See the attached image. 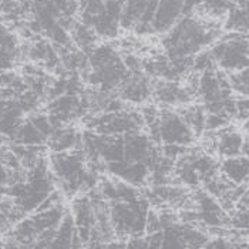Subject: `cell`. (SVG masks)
<instances>
[{
  "instance_id": "6da1fadb",
  "label": "cell",
  "mask_w": 249,
  "mask_h": 249,
  "mask_svg": "<svg viewBox=\"0 0 249 249\" xmlns=\"http://www.w3.org/2000/svg\"><path fill=\"white\" fill-rule=\"evenodd\" d=\"M219 37V27L211 21L188 15L179 20L164 38L165 56L173 61L194 60L204 49L213 46Z\"/></svg>"
},
{
  "instance_id": "7a4b0ae2",
  "label": "cell",
  "mask_w": 249,
  "mask_h": 249,
  "mask_svg": "<svg viewBox=\"0 0 249 249\" xmlns=\"http://www.w3.org/2000/svg\"><path fill=\"white\" fill-rule=\"evenodd\" d=\"M147 249H204L208 235L196 225L178 221L173 213H150Z\"/></svg>"
},
{
  "instance_id": "3957f363",
  "label": "cell",
  "mask_w": 249,
  "mask_h": 249,
  "mask_svg": "<svg viewBox=\"0 0 249 249\" xmlns=\"http://www.w3.org/2000/svg\"><path fill=\"white\" fill-rule=\"evenodd\" d=\"M49 165L60 192L76 198L93 191L100 184V174L90 170L80 148L66 153H52Z\"/></svg>"
},
{
  "instance_id": "277c9868",
  "label": "cell",
  "mask_w": 249,
  "mask_h": 249,
  "mask_svg": "<svg viewBox=\"0 0 249 249\" xmlns=\"http://www.w3.org/2000/svg\"><path fill=\"white\" fill-rule=\"evenodd\" d=\"M86 81L91 89L118 93L121 86L131 76L127 63L111 46H96L87 56Z\"/></svg>"
},
{
  "instance_id": "5b68a950",
  "label": "cell",
  "mask_w": 249,
  "mask_h": 249,
  "mask_svg": "<svg viewBox=\"0 0 249 249\" xmlns=\"http://www.w3.org/2000/svg\"><path fill=\"white\" fill-rule=\"evenodd\" d=\"M219 174V162L211 154L188 148L175 161L173 178L184 187L198 190Z\"/></svg>"
},
{
  "instance_id": "8992f818",
  "label": "cell",
  "mask_w": 249,
  "mask_h": 249,
  "mask_svg": "<svg viewBox=\"0 0 249 249\" xmlns=\"http://www.w3.org/2000/svg\"><path fill=\"white\" fill-rule=\"evenodd\" d=\"M215 66L225 74H233L249 67V36L231 33L218 40L210 50Z\"/></svg>"
},
{
  "instance_id": "52a82bcc",
  "label": "cell",
  "mask_w": 249,
  "mask_h": 249,
  "mask_svg": "<svg viewBox=\"0 0 249 249\" xmlns=\"http://www.w3.org/2000/svg\"><path fill=\"white\" fill-rule=\"evenodd\" d=\"M84 123H86V130L93 131L96 134L111 135V137H121V135L145 130L142 114L128 107L106 114L86 115Z\"/></svg>"
},
{
  "instance_id": "ba28073f",
  "label": "cell",
  "mask_w": 249,
  "mask_h": 249,
  "mask_svg": "<svg viewBox=\"0 0 249 249\" xmlns=\"http://www.w3.org/2000/svg\"><path fill=\"white\" fill-rule=\"evenodd\" d=\"M153 98L161 107H175V106H188L196 100L194 86H184L178 81L160 80L154 84Z\"/></svg>"
},
{
  "instance_id": "9c48e42d",
  "label": "cell",
  "mask_w": 249,
  "mask_h": 249,
  "mask_svg": "<svg viewBox=\"0 0 249 249\" xmlns=\"http://www.w3.org/2000/svg\"><path fill=\"white\" fill-rule=\"evenodd\" d=\"M154 83L147 74L137 70L131 71V76L118 90V97L128 104H144L153 97Z\"/></svg>"
},
{
  "instance_id": "30bf717a",
  "label": "cell",
  "mask_w": 249,
  "mask_h": 249,
  "mask_svg": "<svg viewBox=\"0 0 249 249\" xmlns=\"http://www.w3.org/2000/svg\"><path fill=\"white\" fill-rule=\"evenodd\" d=\"M244 147H245V135L241 130H236L228 125L215 133L212 148L215 150V154L222 160L242 155Z\"/></svg>"
},
{
  "instance_id": "8fae6325",
  "label": "cell",
  "mask_w": 249,
  "mask_h": 249,
  "mask_svg": "<svg viewBox=\"0 0 249 249\" xmlns=\"http://www.w3.org/2000/svg\"><path fill=\"white\" fill-rule=\"evenodd\" d=\"M81 134H83V131H80L73 124L57 127L53 131V134L49 137L46 147H49V150L52 153L73 151V150H77L80 147Z\"/></svg>"
},
{
  "instance_id": "7c38bea8",
  "label": "cell",
  "mask_w": 249,
  "mask_h": 249,
  "mask_svg": "<svg viewBox=\"0 0 249 249\" xmlns=\"http://www.w3.org/2000/svg\"><path fill=\"white\" fill-rule=\"evenodd\" d=\"M219 171L225 179L236 187L249 184V160L244 154L222 160L219 162Z\"/></svg>"
},
{
  "instance_id": "4fadbf2b",
  "label": "cell",
  "mask_w": 249,
  "mask_h": 249,
  "mask_svg": "<svg viewBox=\"0 0 249 249\" xmlns=\"http://www.w3.org/2000/svg\"><path fill=\"white\" fill-rule=\"evenodd\" d=\"M225 27L232 33L249 36V0H236L230 10Z\"/></svg>"
},
{
  "instance_id": "5bb4252c",
  "label": "cell",
  "mask_w": 249,
  "mask_h": 249,
  "mask_svg": "<svg viewBox=\"0 0 249 249\" xmlns=\"http://www.w3.org/2000/svg\"><path fill=\"white\" fill-rule=\"evenodd\" d=\"M179 113L185 118L187 124L191 127V130L196 137H199L205 131L207 111H205V108L201 104H188Z\"/></svg>"
},
{
  "instance_id": "9a60e30c",
  "label": "cell",
  "mask_w": 249,
  "mask_h": 249,
  "mask_svg": "<svg viewBox=\"0 0 249 249\" xmlns=\"http://www.w3.org/2000/svg\"><path fill=\"white\" fill-rule=\"evenodd\" d=\"M228 78L233 93L244 98H249V67L242 71L230 74Z\"/></svg>"
},
{
  "instance_id": "2e32d148",
  "label": "cell",
  "mask_w": 249,
  "mask_h": 249,
  "mask_svg": "<svg viewBox=\"0 0 249 249\" xmlns=\"http://www.w3.org/2000/svg\"><path fill=\"white\" fill-rule=\"evenodd\" d=\"M231 225L249 236V201L233 213L231 218Z\"/></svg>"
},
{
  "instance_id": "e0dca14e",
  "label": "cell",
  "mask_w": 249,
  "mask_h": 249,
  "mask_svg": "<svg viewBox=\"0 0 249 249\" xmlns=\"http://www.w3.org/2000/svg\"><path fill=\"white\" fill-rule=\"evenodd\" d=\"M124 249H147V238L144 236H135L125 241Z\"/></svg>"
},
{
  "instance_id": "ac0fdd59",
  "label": "cell",
  "mask_w": 249,
  "mask_h": 249,
  "mask_svg": "<svg viewBox=\"0 0 249 249\" xmlns=\"http://www.w3.org/2000/svg\"><path fill=\"white\" fill-rule=\"evenodd\" d=\"M244 155L249 160V133L245 135V147H244Z\"/></svg>"
},
{
  "instance_id": "d6986e66",
  "label": "cell",
  "mask_w": 249,
  "mask_h": 249,
  "mask_svg": "<svg viewBox=\"0 0 249 249\" xmlns=\"http://www.w3.org/2000/svg\"><path fill=\"white\" fill-rule=\"evenodd\" d=\"M244 130H245L247 133H249V120H247V121L244 123Z\"/></svg>"
}]
</instances>
